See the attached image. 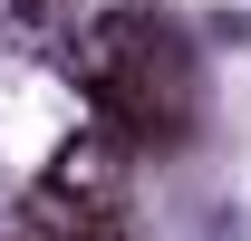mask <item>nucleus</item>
Segmentation results:
<instances>
[{
  "label": "nucleus",
  "mask_w": 251,
  "mask_h": 241,
  "mask_svg": "<svg viewBox=\"0 0 251 241\" xmlns=\"http://www.w3.org/2000/svg\"><path fill=\"white\" fill-rule=\"evenodd\" d=\"M116 183H126V154L106 145L97 125L58 154V164H49V193H58V203H77V212H126V193H116Z\"/></svg>",
  "instance_id": "1"
}]
</instances>
